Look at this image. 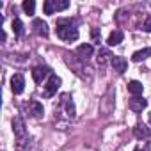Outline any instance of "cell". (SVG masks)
I'll return each instance as SVG.
<instances>
[{
    "instance_id": "cell-20",
    "label": "cell",
    "mask_w": 151,
    "mask_h": 151,
    "mask_svg": "<svg viewBox=\"0 0 151 151\" xmlns=\"http://www.w3.org/2000/svg\"><path fill=\"white\" fill-rule=\"evenodd\" d=\"M91 36H93V43H96V45L101 43V34H100L98 29H93V30H91Z\"/></svg>"
},
{
    "instance_id": "cell-2",
    "label": "cell",
    "mask_w": 151,
    "mask_h": 151,
    "mask_svg": "<svg viewBox=\"0 0 151 151\" xmlns=\"http://www.w3.org/2000/svg\"><path fill=\"white\" fill-rule=\"evenodd\" d=\"M57 36L62 39V41H77L78 39V30L75 27L73 20L71 18H59L57 20Z\"/></svg>"
},
{
    "instance_id": "cell-12",
    "label": "cell",
    "mask_w": 151,
    "mask_h": 151,
    "mask_svg": "<svg viewBox=\"0 0 151 151\" xmlns=\"http://www.w3.org/2000/svg\"><path fill=\"white\" fill-rule=\"evenodd\" d=\"M133 135H135V139H139V140H144V139H149L151 132H149V128H147L146 124L139 123V124H135V128H133Z\"/></svg>"
},
{
    "instance_id": "cell-22",
    "label": "cell",
    "mask_w": 151,
    "mask_h": 151,
    "mask_svg": "<svg viewBox=\"0 0 151 151\" xmlns=\"http://www.w3.org/2000/svg\"><path fill=\"white\" fill-rule=\"evenodd\" d=\"M144 151H151V142H147V146L144 147Z\"/></svg>"
},
{
    "instance_id": "cell-7",
    "label": "cell",
    "mask_w": 151,
    "mask_h": 151,
    "mask_svg": "<svg viewBox=\"0 0 151 151\" xmlns=\"http://www.w3.org/2000/svg\"><path fill=\"white\" fill-rule=\"evenodd\" d=\"M93 53H94V50H93V45H89V43L80 45V46L77 48V57H78L82 62H86L87 59H91V57H93Z\"/></svg>"
},
{
    "instance_id": "cell-21",
    "label": "cell",
    "mask_w": 151,
    "mask_h": 151,
    "mask_svg": "<svg viewBox=\"0 0 151 151\" xmlns=\"http://www.w3.org/2000/svg\"><path fill=\"white\" fill-rule=\"evenodd\" d=\"M142 29H144L146 32H151V14H147V16L144 18V23H142Z\"/></svg>"
},
{
    "instance_id": "cell-15",
    "label": "cell",
    "mask_w": 151,
    "mask_h": 151,
    "mask_svg": "<svg viewBox=\"0 0 151 151\" xmlns=\"http://www.w3.org/2000/svg\"><path fill=\"white\" fill-rule=\"evenodd\" d=\"M147 57H151V48H144V50L135 52V53L132 55V60H133V62H140V60H144V59H147Z\"/></svg>"
},
{
    "instance_id": "cell-3",
    "label": "cell",
    "mask_w": 151,
    "mask_h": 151,
    "mask_svg": "<svg viewBox=\"0 0 151 151\" xmlns=\"http://www.w3.org/2000/svg\"><path fill=\"white\" fill-rule=\"evenodd\" d=\"M22 109H23V112H25L29 117H34V119H39V117H43V114H45V109H43V105H41L39 101H36V100L25 101Z\"/></svg>"
},
{
    "instance_id": "cell-24",
    "label": "cell",
    "mask_w": 151,
    "mask_h": 151,
    "mask_svg": "<svg viewBox=\"0 0 151 151\" xmlns=\"http://www.w3.org/2000/svg\"><path fill=\"white\" fill-rule=\"evenodd\" d=\"M149 121H151V114H149Z\"/></svg>"
},
{
    "instance_id": "cell-18",
    "label": "cell",
    "mask_w": 151,
    "mask_h": 151,
    "mask_svg": "<svg viewBox=\"0 0 151 151\" xmlns=\"http://www.w3.org/2000/svg\"><path fill=\"white\" fill-rule=\"evenodd\" d=\"M43 11H45V14H53L55 13L53 0H45V2H43Z\"/></svg>"
},
{
    "instance_id": "cell-9",
    "label": "cell",
    "mask_w": 151,
    "mask_h": 151,
    "mask_svg": "<svg viewBox=\"0 0 151 151\" xmlns=\"http://www.w3.org/2000/svg\"><path fill=\"white\" fill-rule=\"evenodd\" d=\"M110 64H112L114 71H117L119 75H123V73L126 71V68H128L126 59H124V57H119V55H114V57H112V60H110Z\"/></svg>"
},
{
    "instance_id": "cell-23",
    "label": "cell",
    "mask_w": 151,
    "mask_h": 151,
    "mask_svg": "<svg viewBox=\"0 0 151 151\" xmlns=\"http://www.w3.org/2000/svg\"><path fill=\"white\" fill-rule=\"evenodd\" d=\"M133 151H144V149H140V147H135V149H133Z\"/></svg>"
},
{
    "instance_id": "cell-5",
    "label": "cell",
    "mask_w": 151,
    "mask_h": 151,
    "mask_svg": "<svg viewBox=\"0 0 151 151\" xmlns=\"http://www.w3.org/2000/svg\"><path fill=\"white\" fill-rule=\"evenodd\" d=\"M25 89V78H23V75L22 73H14L13 77H11V91L14 94H22Z\"/></svg>"
},
{
    "instance_id": "cell-14",
    "label": "cell",
    "mask_w": 151,
    "mask_h": 151,
    "mask_svg": "<svg viewBox=\"0 0 151 151\" xmlns=\"http://www.w3.org/2000/svg\"><path fill=\"white\" fill-rule=\"evenodd\" d=\"M128 91H130L133 96H140L142 91H144V86H142L139 80H132V82L128 84Z\"/></svg>"
},
{
    "instance_id": "cell-1",
    "label": "cell",
    "mask_w": 151,
    "mask_h": 151,
    "mask_svg": "<svg viewBox=\"0 0 151 151\" xmlns=\"http://www.w3.org/2000/svg\"><path fill=\"white\" fill-rule=\"evenodd\" d=\"M75 117H77V110H75V103H73L71 96L62 94L59 103L55 105V121H64V124H68Z\"/></svg>"
},
{
    "instance_id": "cell-17",
    "label": "cell",
    "mask_w": 151,
    "mask_h": 151,
    "mask_svg": "<svg viewBox=\"0 0 151 151\" xmlns=\"http://www.w3.org/2000/svg\"><path fill=\"white\" fill-rule=\"evenodd\" d=\"M23 11L27 14H34V11H36V2L34 0H25L23 2Z\"/></svg>"
},
{
    "instance_id": "cell-19",
    "label": "cell",
    "mask_w": 151,
    "mask_h": 151,
    "mask_svg": "<svg viewBox=\"0 0 151 151\" xmlns=\"http://www.w3.org/2000/svg\"><path fill=\"white\" fill-rule=\"evenodd\" d=\"M53 6H55V11H64L69 7V2H66V0H53Z\"/></svg>"
},
{
    "instance_id": "cell-6",
    "label": "cell",
    "mask_w": 151,
    "mask_h": 151,
    "mask_svg": "<svg viewBox=\"0 0 151 151\" xmlns=\"http://www.w3.org/2000/svg\"><path fill=\"white\" fill-rule=\"evenodd\" d=\"M50 75L52 73H50V69L46 66H36L32 69V78H34L36 84H43L45 78H50Z\"/></svg>"
},
{
    "instance_id": "cell-13",
    "label": "cell",
    "mask_w": 151,
    "mask_h": 151,
    "mask_svg": "<svg viewBox=\"0 0 151 151\" xmlns=\"http://www.w3.org/2000/svg\"><path fill=\"white\" fill-rule=\"evenodd\" d=\"M109 60H112L110 52H109L107 48H100V52H98V66H100V68H105Z\"/></svg>"
},
{
    "instance_id": "cell-16",
    "label": "cell",
    "mask_w": 151,
    "mask_h": 151,
    "mask_svg": "<svg viewBox=\"0 0 151 151\" xmlns=\"http://www.w3.org/2000/svg\"><path fill=\"white\" fill-rule=\"evenodd\" d=\"M13 32H14V36H23V22L20 20V18H14L13 20Z\"/></svg>"
},
{
    "instance_id": "cell-10",
    "label": "cell",
    "mask_w": 151,
    "mask_h": 151,
    "mask_svg": "<svg viewBox=\"0 0 151 151\" xmlns=\"http://www.w3.org/2000/svg\"><path fill=\"white\" fill-rule=\"evenodd\" d=\"M32 29H34V34H37L41 37H46L48 36V25H46V22H43L39 18H36L32 22Z\"/></svg>"
},
{
    "instance_id": "cell-8",
    "label": "cell",
    "mask_w": 151,
    "mask_h": 151,
    "mask_svg": "<svg viewBox=\"0 0 151 151\" xmlns=\"http://www.w3.org/2000/svg\"><path fill=\"white\" fill-rule=\"evenodd\" d=\"M146 105H147V101H146L142 96H132L130 101H128V107H130L133 112H142V110L146 109Z\"/></svg>"
},
{
    "instance_id": "cell-11",
    "label": "cell",
    "mask_w": 151,
    "mask_h": 151,
    "mask_svg": "<svg viewBox=\"0 0 151 151\" xmlns=\"http://www.w3.org/2000/svg\"><path fill=\"white\" fill-rule=\"evenodd\" d=\"M123 37H124L123 30L116 29V30H112V32L109 34V37H107V45H109V46H117L119 43H123Z\"/></svg>"
},
{
    "instance_id": "cell-4",
    "label": "cell",
    "mask_w": 151,
    "mask_h": 151,
    "mask_svg": "<svg viewBox=\"0 0 151 151\" xmlns=\"http://www.w3.org/2000/svg\"><path fill=\"white\" fill-rule=\"evenodd\" d=\"M60 87V78L57 77V75H50V78L46 80V84L43 86V96L45 98H52L57 94V89Z\"/></svg>"
}]
</instances>
